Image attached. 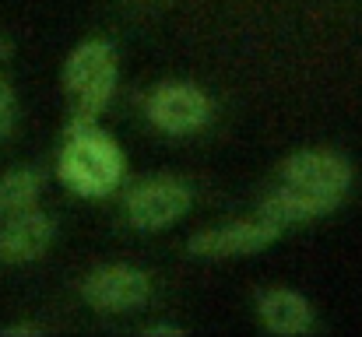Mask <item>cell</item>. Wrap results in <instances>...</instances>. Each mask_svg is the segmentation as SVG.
<instances>
[{
    "instance_id": "obj_1",
    "label": "cell",
    "mask_w": 362,
    "mask_h": 337,
    "mask_svg": "<svg viewBox=\"0 0 362 337\" xmlns=\"http://www.w3.org/2000/svg\"><path fill=\"white\" fill-rule=\"evenodd\" d=\"M60 179L81 197H106L123 179V155L110 134L92 126L67 130L60 151Z\"/></svg>"
},
{
    "instance_id": "obj_2",
    "label": "cell",
    "mask_w": 362,
    "mask_h": 337,
    "mask_svg": "<svg viewBox=\"0 0 362 337\" xmlns=\"http://www.w3.org/2000/svg\"><path fill=\"white\" fill-rule=\"evenodd\" d=\"M64 88L74 95V119L67 130L92 126L117 88V49L106 39L81 42L64 64Z\"/></svg>"
},
{
    "instance_id": "obj_3",
    "label": "cell",
    "mask_w": 362,
    "mask_h": 337,
    "mask_svg": "<svg viewBox=\"0 0 362 337\" xmlns=\"http://www.w3.org/2000/svg\"><path fill=\"white\" fill-rule=\"evenodd\" d=\"M281 183L310 190V194H324L334 201H345L349 187H352V165L349 158H341L338 151H296L281 162Z\"/></svg>"
},
{
    "instance_id": "obj_4",
    "label": "cell",
    "mask_w": 362,
    "mask_h": 337,
    "mask_svg": "<svg viewBox=\"0 0 362 337\" xmlns=\"http://www.w3.org/2000/svg\"><path fill=\"white\" fill-rule=\"evenodd\" d=\"M81 295L88 306H95L103 313H130L151 299V278L137 267L110 264V267L92 271L81 281Z\"/></svg>"
},
{
    "instance_id": "obj_5",
    "label": "cell",
    "mask_w": 362,
    "mask_h": 337,
    "mask_svg": "<svg viewBox=\"0 0 362 337\" xmlns=\"http://www.w3.org/2000/svg\"><path fill=\"white\" fill-rule=\"evenodd\" d=\"M208 116H211L208 95L187 81L158 85L148 99V119L162 134H194L208 123Z\"/></svg>"
},
{
    "instance_id": "obj_6",
    "label": "cell",
    "mask_w": 362,
    "mask_h": 337,
    "mask_svg": "<svg viewBox=\"0 0 362 337\" xmlns=\"http://www.w3.org/2000/svg\"><path fill=\"white\" fill-rule=\"evenodd\" d=\"M127 222L137 232H158L180 222L190 211V190L176 179H151L141 183L137 190H130L127 197Z\"/></svg>"
},
{
    "instance_id": "obj_7",
    "label": "cell",
    "mask_w": 362,
    "mask_h": 337,
    "mask_svg": "<svg viewBox=\"0 0 362 337\" xmlns=\"http://www.w3.org/2000/svg\"><path fill=\"white\" fill-rule=\"evenodd\" d=\"M278 235H281V228L264 222V218L229 222V225H215V228H204V232L190 235L187 249H190V256H201V260H229V256L257 253V249L271 246Z\"/></svg>"
},
{
    "instance_id": "obj_8",
    "label": "cell",
    "mask_w": 362,
    "mask_h": 337,
    "mask_svg": "<svg viewBox=\"0 0 362 337\" xmlns=\"http://www.w3.org/2000/svg\"><path fill=\"white\" fill-rule=\"evenodd\" d=\"M53 232L57 225L49 215L42 211H14L11 222L0 228V260L4 264H28V260H39L49 242H53Z\"/></svg>"
},
{
    "instance_id": "obj_9",
    "label": "cell",
    "mask_w": 362,
    "mask_h": 337,
    "mask_svg": "<svg viewBox=\"0 0 362 337\" xmlns=\"http://www.w3.org/2000/svg\"><path fill=\"white\" fill-rule=\"evenodd\" d=\"M338 204H341V201H334V197L310 194V190H299V187H288V183H281L278 190H271V194L264 197V204L257 208V218L278 225V228H285V225L320 218V215L334 211Z\"/></svg>"
},
{
    "instance_id": "obj_10",
    "label": "cell",
    "mask_w": 362,
    "mask_h": 337,
    "mask_svg": "<svg viewBox=\"0 0 362 337\" xmlns=\"http://www.w3.org/2000/svg\"><path fill=\"white\" fill-rule=\"evenodd\" d=\"M257 313H260V324L264 331L271 334H281V337H296V334H306L313 327V309L310 302L292 292V288H271L260 295L257 302Z\"/></svg>"
},
{
    "instance_id": "obj_11",
    "label": "cell",
    "mask_w": 362,
    "mask_h": 337,
    "mask_svg": "<svg viewBox=\"0 0 362 337\" xmlns=\"http://www.w3.org/2000/svg\"><path fill=\"white\" fill-rule=\"evenodd\" d=\"M42 190V176L35 169H14L0 179V215H14L25 211L39 201Z\"/></svg>"
},
{
    "instance_id": "obj_12",
    "label": "cell",
    "mask_w": 362,
    "mask_h": 337,
    "mask_svg": "<svg viewBox=\"0 0 362 337\" xmlns=\"http://www.w3.org/2000/svg\"><path fill=\"white\" fill-rule=\"evenodd\" d=\"M14 112H18L14 88L7 85V78H0V137H7L14 130Z\"/></svg>"
},
{
    "instance_id": "obj_13",
    "label": "cell",
    "mask_w": 362,
    "mask_h": 337,
    "mask_svg": "<svg viewBox=\"0 0 362 337\" xmlns=\"http://www.w3.org/2000/svg\"><path fill=\"white\" fill-rule=\"evenodd\" d=\"M144 334L148 337H183L187 327H176V324H151V327H144Z\"/></svg>"
},
{
    "instance_id": "obj_14",
    "label": "cell",
    "mask_w": 362,
    "mask_h": 337,
    "mask_svg": "<svg viewBox=\"0 0 362 337\" xmlns=\"http://www.w3.org/2000/svg\"><path fill=\"white\" fill-rule=\"evenodd\" d=\"M42 327H32V324H14V327H4V337H39Z\"/></svg>"
}]
</instances>
